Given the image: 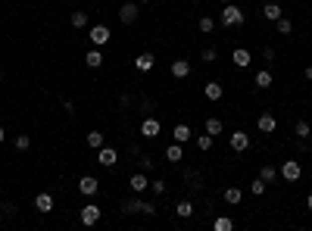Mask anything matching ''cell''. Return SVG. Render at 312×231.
<instances>
[{
	"mask_svg": "<svg viewBox=\"0 0 312 231\" xmlns=\"http://www.w3.org/2000/svg\"><path fill=\"white\" fill-rule=\"evenodd\" d=\"M231 63H234L237 69H247V66L253 63V56H250V50H244V47H237V50H231Z\"/></svg>",
	"mask_w": 312,
	"mask_h": 231,
	"instance_id": "2e32d148",
	"label": "cell"
},
{
	"mask_svg": "<svg viewBox=\"0 0 312 231\" xmlns=\"http://www.w3.org/2000/svg\"><path fill=\"white\" fill-rule=\"evenodd\" d=\"M212 228L215 231H231V228H234V219H231V216H218L212 222Z\"/></svg>",
	"mask_w": 312,
	"mask_h": 231,
	"instance_id": "f546056e",
	"label": "cell"
},
{
	"mask_svg": "<svg viewBox=\"0 0 312 231\" xmlns=\"http://www.w3.org/2000/svg\"><path fill=\"white\" fill-rule=\"evenodd\" d=\"M78 191H82L85 197H94V194L100 191V181L94 175H82V178H78Z\"/></svg>",
	"mask_w": 312,
	"mask_h": 231,
	"instance_id": "52a82bcc",
	"label": "cell"
},
{
	"mask_svg": "<svg viewBox=\"0 0 312 231\" xmlns=\"http://www.w3.org/2000/svg\"><path fill=\"white\" fill-rule=\"evenodd\" d=\"M169 72H172V78H188L191 75V63L188 60H172V66H169Z\"/></svg>",
	"mask_w": 312,
	"mask_h": 231,
	"instance_id": "4fadbf2b",
	"label": "cell"
},
{
	"mask_svg": "<svg viewBox=\"0 0 312 231\" xmlns=\"http://www.w3.org/2000/svg\"><path fill=\"white\" fill-rule=\"evenodd\" d=\"M275 31L278 34H291L294 31V22L287 19V16H281V19H275Z\"/></svg>",
	"mask_w": 312,
	"mask_h": 231,
	"instance_id": "83f0119b",
	"label": "cell"
},
{
	"mask_svg": "<svg viewBox=\"0 0 312 231\" xmlns=\"http://www.w3.org/2000/svg\"><path fill=\"white\" fill-rule=\"evenodd\" d=\"M191 3H197V0H191Z\"/></svg>",
	"mask_w": 312,
	"mask_h": 231,
	"instance_id": "bcb514c9",
	"label": "cell"
},
{
	"mask_svg": "<svg viewBox=\"0 0 312 231\" xmlns=\"http://www.w3.org/2000/svg\"><path fill=\"white\" fill-rule=\"evenodd\" d=\"M0 184H3V181H0Z\"/></svg>",
	"mask_w": 312,
	"mask_h": 231,
	"instance_id": "7dc6e473",
	"label": "cell"
},
{
	"mask_svg": "<svg viewBox=\"0 0 312 231\" xmlns=\"http://www.w3.org/2000/svg\"><path fill=\"white\" fill-rule=\"evenodd\" d=\"M6 141V131H3V125H0V144H3Z\"/></svg>",
	"mask_w": 312,
	"mask_h": 231,
	"instance_id": "b9f144b4",
	"label": "cell"
},
{
	"mask_svg": "<svg viewBox=\"0 0 312 231\" xmlns=\"http://www.w3.org/2000/svg\"><path fill=\"white\" fill-rule=\"evenodd\" d=\"M265 188H269V184H265L262 178H253V184H250V194H253V197H262V194H265Z\"/></svg>",
	"mask_w": 312,
	"mask_h": 231,
	"instance_id": "836d02e7",
	"label": "cell"
},
{
	"mask_svg": "<svg viewBox=\"0 0 312 231\" xmlns=\"http://www.w3.org/2000/svg\"><path fill=\"white\" fill-rule=\"evenodd\" d=\"M306 213H312V194L306 197Z\"/></svg>",
	"mask_w": 312,
	"mask_h": 231,
	"instance_id": "60d3db41",
	"label": "cell"
},
{
	"mask_svg": "<svg viewBox=\"0 0 312 231\" xmlns=\"http://www.w3.org/2000/svg\"><path fill=\"white\" fill-rule=\"evenodd\" d=\"M0 78H3V69H0Z\"/></svg>",
	"mask_w": 312,
	"mask_h": 231,
	"instance_id": "ee69618b",
	"label": "cell"
},
{
	"mask_svg": "<svg viewBox=\"0 0 312 231\" xmlns=\"http://www.w3.org/2000/svg\"><path fill=\"white\" fill-rule=\"evenodd\" d=\"M31 147V134H16V150H28Z\"/></svg>",
	"mask_w": 312,
	"mask_h": 231,
	"instance_id": "e575fe53",
	"label": "cell"
},
{
	"mask_svg": "<svg viewBox=\"0 0 312 231\" xmlns=\"http://www.w3.org/2000/svg\"><path fill=\"white\" fill-rule=\"evenodd\" d=\"M256 128H259L262 134H272L275 128H278V119H275V116H272V113H262V116H259V119H256Z\"/></svg>",
	"mask_w": 312,
	"mask_h": 231,
	"instance_id": "8fae6325",
	"label": "cell"
},
{
	"mask_svg": "<svg viewBox=\"0 0 312 231\" xmlns=\"http://www.w3.org/2000/svg\"><path fill=\"white\" fill-rule=\"evenodd\" d=\"M278 175L284 181H300V178H303V163H300V159H284L281 169H278Z\"/></svg>",
	"mask_w": 312,
	"mask_h": 231,
	"instance_id": "7a4b0ae2",
	"label": "cell"
},
{
	"mask_svg": "<svg viewBox=\"0 0 312 231\" xmlns=\"http://www.w3.org/2000/svg\"><path fill=\"white\" fill-rule=\"evenodd\" d=\"M203 94H206V100H209V103H218V100H222V97H225V88H222V85H218V82H206V88H203Z\"/></svg>",
	"mask_w": 312,
	"mask_h": 231,
	"instance_id": "5bb4252c",
	"label": "cell"
},
{
	"mask_svg": "<svg viewBox=\"0 0 312 231\" xmlns=\"http://www.w3.org/2000/svg\"><path fill=\"white\" fill-rule=\"evenodd\" d=\"M85 66H88V69H100V66H103V53H100V47H94V50L85 53Z\"/></svg>",
	"mask_w": 312,
	"mask_h": 231,
	"instance_id": "7402d4cb",
	"label": "cell"
},
{
	"mask_svg": "<svg viewBox=\"0 0 312 231\" xmlns=\"http://www.w3.org/2000/svg\"><path fill=\"white\" fill-rule=\"evenodd\" d=\"M175 216H178V219H191V216H194V203H191V200H178Z\"/></svg>",
	"mask_w": 312,
	"mask_h": 231,
	"instance_id": "d4e9b609",
	"label": "cell"
},
{
	"mask_svg": "<svg viewBox=\"0 0 312 231\" xmlns=\"http://www.w3.org/2000/svg\"><path fill=\"white\" fill-rule=\"evenodd\" d=\"M137 16H141V9H137V3H131V0L119 6V22H122V25H131V22H137Z\"/></svg>",
	"mask_w": 312,
	"mask_h": 231,
	"instance_id": "8992f818",
	"label": "cell"
},
{
	"mask_svg": "<svg viewBox=\"0 0 312 231\" xmlns=\"http://www.w3.org/2000/svg\"><path fill=\"white\" fill-rule=\"evenodd\" d=\"M88 9H75V13L72 16H69V25H72V28H88Z\"/></svg>",
	"mask_w": 312,
	"mask_h": 231,
	"instance_id": "ffe728a7",
	"label": "cell"
},
{
	"mask_svg": "<svg viewBox=\"0 0 312 231\" xmlns=\"http://www.w3.org/2000/svg\"><path fill=\"white\" fill-rule=\"evenodd\" d=\"M222 128H225V125H222V119H215V116H209V119H206V134H222Z\"/></svg>",
	"mask_w": 312,
	"mask_h": 231,
	"instance_id": "4316f807",
	"label": "cell"
},
{
	"mask_svg": "<svg viewBox=\"0 0 312 231\" xmlns=\"http://www.w3.org/2000/svg\"><path fill=\"white\" fill-rule=\"evenodd\" d=\"M259 178H262L265 184H272V181H278V169H275V166H262V172H259Z\"/></svg>",
	"mask_w": 312,
	"mask_h": 231,
	"instance_id": "1f68e13d",
	"label": "cell"
},
{
	"mask_svg": "<svg viewBox=\"0 0 312 231\" xmlns=\"http://www.w3.org/2000/svg\"><path fill=\"white\" fill-rule=\"evenodd\" d=\"M150 188H153V194L159 197V194H166V181H163V178H156V181H150Z\"/></svg>",
	"mask_w": 312,
	"mask_h": 231,
	"instance_id": "8d00e7d4",
	"label": "cell"
},
{
	"mask_svg": "<svg viewBox=\"0 0 312 231\" xmlns=\"http://www.w3.org/2000/svg\"><path fill=\"white\" fill-rule=\"evenodd\" d=\"M141 169H153V159H150V156H141Z\"/></svg>",
	"mask_w": 312,
	"mask_h": 231,
	"instance_id": "f35d334b",
	"label": "cell"
},
{
	"mask_svg": "<svg viewBox=\"0 0 312 231\" xmlns=\"http://www.w3.org/2000/svg\"><path fill=\"white\" fill-rule=\"evenodd\" d=\"M262 60H265V63H275V50L265 47V50H262Z\"/></svg>",
	"mask_w": 312,
	"mask_h": 231,
	"instance_id": "74e56055",
	"label": "cell"
},
{
	"mask_svg": "<svg viewBox=\"0 0 312 231\" xmlns=\"http://www.w3.org/2000/svg\"><path fill=\"white\" fill-rule=\"evenodd\" d=\"M153 66H156V56L150 53V50H144V53L134 56V69H137V72H150Z\"/></svg>",
	"mask_w": 312,
	"mask_h": 231,
	"instance_id": "9c48e42d",
	"label": "cell"
},
{
	"mask_svg": "<svg viewBox=\"0 0 312 231\" xmlns=\"http://www.w3.org/2000/svg\"><path fill=\"white\" fill-rule=\"evenodd\" d=\"M228 137H231V150H234V153H244V150L250 147V134L247 131H231Z\"/></svg>",
	"mask_w": 312,
	"mask_h": 231,
	"instance_id": "30bf717a",
	"label": "cell"
},
{
	"mask_svg": "<svg viewBox=\"0 0 312 231\" xmlns=\"http://www.w3.org/2000/svg\"><path fill=\"white\" fill-rule=\"evenodd\" d=\"M222 3H234V0H222Z\"/></svg>",
	"mask_w": 312,
	"mask_h": 231,
	"instance_id": "7bdbcfd3",
	"label": "cell"
},
{
	"mask_svg": "<svg viewBox=\"0 0 312 231\" xmlns=\"http://www.w3.org/2000/svg\"><path fill=\"white\" fill-rule=\"evenodd\" d=\"M212 144H215V137H212V134H197V150L209 153V150H212Z\"/></svg>",
	"mask_w": 312,
	"mask_h": 231,
	"instance_id": "f1b7e54d",
	"label": "cell"
},
{
	"mask_svg": "<svg viewBox=\"0 0 312 231\" xmlns=\"http://www.w3.org/2000/svg\"><path fill=\"white\" fill-rule=\"evenodd\" d=\"M88 38H91V44H94V47H106L109 38H112V31H109L106 25H91Z\"/></svg>",
	"mask_w": 312,
	"mask_h": 231,
	"instance_id": "277c9868",
	"label": "cell"
},
{
	"mask_svg": "<svg viewBox=\"0 0 312 231\" xmlns=\"http://www.w3.org/2000/svg\"><path fill=\"white\" fill-rule=\"evenodd\" d=\"M181 147H184V144H178V141L166 147V159H169V163H181V159H184V150H181Z\"/></svg>",
	"mask_w": 312,
	"mask_h": 231,
	"instance_id": "603a6c76",
	"label": "cell"
},
{
	"mask_svg": "<svg viewBox=\"0 0 312 231\" xmlns=\"http://www.w3.org/2000/svg\"><path fill=\"white\" fill-rule=\"evenodd\" d=\"M222 197H225V203H228V206H237L240 200H244V191L231 184V188H225V194H222Z\"/></svg>",
	"mask_w": 312,
	"mask_h": 231,
	"instance_id": "44dd1931",
	"label": "cell"
},
{
	"mask_svg": "<svg viewBox=\"0 0 312 231\" xmlns=\"http://www.w3.org/2000/svg\"><path fill=\"white\" fill-rule=\"evenodd\" d=\"M141 3H150V0H141Z\"/></svg>",
	"mask_w": 312,
	"mask_h": 231,
	"instance_id": "f6af8a7d",
	"label": "cell"
},
{
	"mask_svg": "<svg viewBox=\"0 0 312 231\" xmlns=\"http://www.w3.org/2000/svg\"><path fill=\"white\" fill-rule=\"evenodd\" d=\"M218 22H222L225 28H234V25H244L247 22V13L240 6H234V3H225L222 13H218Z\"/></svg>",
	"mask_w": 312,
	"mask_h": 231,
	"instance_id": "6da1fadb",
	"label": "cell"
},
{
	"mask_svg": "<svg viewBox=\"0 0 312 231\" xmlns=\"http://www.w3.org/2000/svg\"><path fill=\"white\" fill-rule=\"evenodd\" d=\"M253 85H256L259 91L272 88V72H269V69H262V72H256V82H253Z\"/></svg>",
	"mask_w": 312,
	"mask_h": 231,
	"instance_id": "484cf974",
	"label": "cell"
},
{
	"mask_svg": "<svg viewBox=\"0 0 312 231\" xmlns=\"http://www.w3.org/2000/svg\"><path fill=\"white\" fill-rule=\"evenodd\" d=\"M125 213H144V216H156V206H153V203H144V200H131V203H125Z\"/></svg>",
	"mask_w": 312,
	"mask_h": 231,
	"instance_id": "7c38bea8",
	"label": "cell"
},
{
	"mask_svg": "<svg viewBox=\"0 0 312 231\" xmlns=\"http://www.w3.org/2000/svg\"><path fill=\"white\" fill-rule=\"evenodd\" d=\"M100 216H103V210H100L97 203H85V206H82V213H78V219H82V225H85V228L97 225V222H100Z\"/></svg>",
	"mask_w": 312,
	"mask_h": 231,
	"instance_id": "3957f363",
	"label": "cell"
},
{
	"mask_svg": "<svg viewBox=\"0 0 312 231\" xmlns=\"http://www.w3.org/2000/svg\"><path fill=\"white\" fill-rule=\"evenodd\" d=\"M172 137H175V141H178V144H188V141H191V137H194V134H191V125H184V122H178V125H175V128H172Z\"/></svg>",
	"mask_w": 312,
	"mask_h": 231,
	"instance_id": "ac0fdd59",
	"label": "cell"
},
{
	"mask_svg": "<svg viewBox=\"0 0 312 231\" xmlns=\"http://www.w3.org/2000/svg\"><path fill=\"white\" fill-rule=\"evenodd\" d=\"M303 78H306V82H312V66H306V69H303Z\"/></svg>",
	"mask_w": 312,
	"mask_h": 231,
	"instance_id": "ab89813d",
	"label": "cell"
},
{
	"mask_svg": "<svg viewBox=\"0 0 312 231\" xmlns=\"http://www.w3.org/2000/svg\"><path fill=\"white\" fill-rule=\"evenodd\" d=\"M128 184H131V191H134V194H144V191L150 188V181H147L144 172H134V175L128 178Z\"/></svg>",
	"mask_w": 312,
	"mask_h": 231,
	"instance_id": "e0dca14e",
	"label": "cell"
},
{
	"mask_svg": "<svg viewBox=\"0 0 312 231\" xmlns=\"http://www.w3.org/2000/svg\"><path fill=\"white\" fill-rule=\"evenodd\" d=\"M85 141H88V147L100 150V147H103V131H88V134H85Z\"/></svg>",
	"mask_w": 312,
	"mask_h": 231,
	"instance_id": "4dcf8cb0",
	"label": "cell"
},
{
	"mask_svg": "<svg viewBox=\"0 0 312 231\" xmlns=\"http://www.w3.org/2000/svg\"><path fill=\"white\" fill-rule=\"evenodd\" d=\"M141 134H144V137H159V134H163V125H159V119L147 116V119L141 122Z\"/></svg>",
	"mask_w": 312,
	"mask_h": 231,
	"instance_id": "ba28073f",
	"label": "cell"
},
{
	"mask_svg": "<svg viewBox=\"0 0 312 231\" xmlns=\"http://www.w3.org/2000/svg\"><path fill=\"white\" fill-rule=\"evenodd\" d=\"M97 163H100L103 169H112L115 163H119V150H115V147H106V144H103V147L97 150Z\"/></svg>",
	"mask_w": 312,
	"mask_h": 231,
	"instance_id": "5b68a950",
	"label": "cell"
},
{
	"mask_svg": "<svg viewBox=\"0 0 312 231\" xmlns=\"http://www.w3.org/2000/svg\"><path fill=\"white\" fill-rule=\"evenodd\" d=\"M294 134H297V141H309V134H312L309 122H306V119H300V122L294 125Z\"/></svg>",
	"mask_w": 312,
	"mask_h": 231,
	"instance_id": "cb8c5ba5",
	"label": "cell"
},
{
	"mask_svg": "<svg viewBox=\"0 0 312 231\" xmlns=\"http://www.w3.org/2000/svg\"><path fill=\"white\" fill-rule=\"evenodd\" d=\"M197 28H200L203 34H209V31L215 28V19H212V16H200V22H197Z\"/></svg>",
	"mask_w": 312,
	"mask_h": 231,
	"instance_id": "d6a6232c",
	"label": "cell"
},
{
	"mask_svg": "<svg viewBox=\"0 0 312 231\" xmlns=\"http://www.w3.org/2000/svg\"><path fill=\"white\" fill-rule=\"evenodd\" d=\"M34 210H38L41 216H47V213L53 210V197H50V194H47V191H41V194H38V197H34Z\"/></svg>",
	"mask_w": 312,
	"mask_h": 231,
	"instance_id": "9a60e30c",
	"label": "cell"
},
{
	"mask_svg": "<svg viewBox=\"0 0 312 231\" xmlns=\"http://www.w3.org/2000/svg\"><path fill=\"white\" fill-rule=\"evenodd\" d=\"M215 60H218V50L215 47H206L203 50V63H215Z\"/></svg>",
	"mask_w": 312,
	"mask_h": 231,
	"instance_id": "d590c367",
	"label": "cell"
},
{
	"mask_svg": "<svg viewBox=\"0 0 312 231\" xmlns=\"http://www.w3.org/2000/svg\"><path fill=\"white\" fill-rule=\"evenodd\" d=\"M262 16L269 19V22H275V19H281V3L278 0H269V3L262 6Z\"/></svg>",
	"mask_w": 312,
	"mask_h": 231,
	"instance_id": "d6986e66",
	"label": "cell"
}]
</instances>
